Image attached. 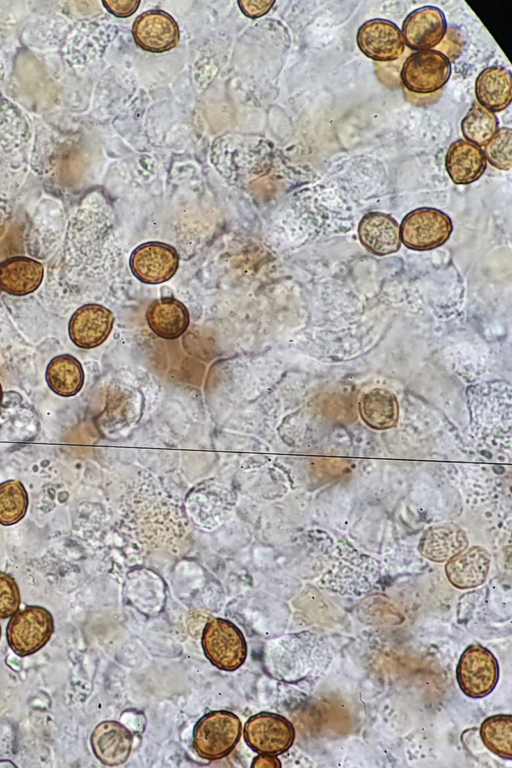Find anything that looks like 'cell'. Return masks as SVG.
<instances>
[{
	"mask_svg": "<svg viewBox=\"0 0 512 768\" xmlns=\"http://www.w3.org/2000/svg\"><path fill=\"white\" fill-rule=\"evenodd\" d=\"M242 733V724L234 713L218 710L204 715L195 725L193 747L208 760H218L230 754Z\"/></svg>",
	"mask_w": 512,
	"mask_h": 768,
	"instance_id": "cell-1",
	"label": "cell"
},
{
	"mask_svg": "<svg viewBox=\"0 0 512 768\" xmlns=\"http://www.w3.org/2000/svg\"><path fill=\"white\" fill-rule=\"evenodd\" d=\"M114 324L112 312L100 304H85L72 315L68 331L72 342L83 349L101 345L109 336Z\"/></svg>",
	"mask_w": 512,
	"mask_h": 768,
	"instance_id": "cell-11",
	"label": "cell"
},
{
	"mask_svg": "<svg viewBox=\"0 0 512 768\" xmlns=\"http://www.w3.org/2000/svg\"><path fill=\"white\" fill-rule=\"evenodd\" d=\"M90 743L95 757L106 766H118L130 756L133 744L131 732L121 723L107 720L93 730Z\"/></svg>",
	"mask_w": 512,
	"mask_h": 768,
	"instance_id": "cell-13",
	"label": "cell"
},
{
	"mask_svg": "<svg viewBox=\"0 0 512 768\" xmlns=\"http://www.w3.org/2000/svg\"><path fill=\"white\" fill-rule=\"evenodd\" d=\"M0 638H1V626H0Z\"/></svg>",
	"mask_w": 512,
	"mask_h": 768,
	"instance_id": "cell-32",
	"label": "cell"
},
{
	"mask_svg": "<svg viewBox=\"0 0 512 768\" xmlns=\"http://www.w3.org/2000/svg\"><path fill=\"white\" fill-rule=\"evenodd\" d=\"M498 125L494 112L474 102L461 121V131L466 141L481 147L493 138Z\"/></svg>",
	"mask_w": 512,
	"mask_h": 768,
	"instance_id": "cell-23",
	"label": "cell"
},
{
	"mask_svg": "<svg viewBox=\"0 0 512 768\" xmlns=\"http://www.w3.org/2000/svg\"><path fill=\"white\" fill-rule=\"evenodd\" d=\"M2 397H3V392H2V387H1V384H0V406H1V403H2Z\"/></svg>",
	"mask_w": 512,
	"mask_h": 768,
	"instance_id": "cell-31",
	"label": "cell"
},
{
	"mask_svg": "<svg viewBox=\"0 0 512 768\" xmlns=\"http://www.w3.org/2000/svg\"><path fill=\"white\" fill-rule=\"evenodd\" d=\"M273 4H274V1H261V0L238 1V5L241 11L247 17H250V18H257L266 14L270 10Z\"/></svg>",
	"mask_w": 512,
	"mask_h": 768,
	"instance_id": "cell-28",
	"label": "cell"
},
{
	"mask_svg": "<svg viewBox=\"0 0 512 768\" xmlns=\"http://www.w3.org/2000/svg\"><path fill=\"white\" fill-rule=\"evenodd\" d=\"M202 647L207 659L217 668L234 671L247 657V644L238 627L222 618H212L204 628Z\"/></svg>",
	"mask_w": 512,
	"mask_h": 768,
	"instance_id": "cell-3",
	"label": "cell"
},
{
	"mask_svg": "<svg viewBox=\"0 0 512 768\" xmlns=\"http://www.w3.org/2000/svg\"><path fill=\"white\" fill-rule=\"evenodd\" d=\"M46 381L55 394L62 397L74 396L84 383L82 365L70 354L58 355L47 366Z\"/></svg>",
	"mask_w": 512,
	"mask_h": 768,
	"instance_id": "cell-21",
	"label": "cell"
},
{
	"mask_svg": "<svg viewBox=\"0 0 512 768\" xmlns=\"http://www.w3.org/2000/svg\"><path fill=\"white\" fill-rule=\"evenodd\" d=\"M179 266L174 247L162 242H147L138 246L130 257L132 273L141 282L159 284L171 279Z\"/></svg>",
	"mask_w": 512,
	"mask_h": 768,
	"instance_id": "cell-9",
	"label": "cell"
},
{
	"mask_svg": "<svg viewBox=\"0 0 512 768\" xmlns=\"http://www.w3.org/2000/svg\"><path fill=\"white\" fill-rule=\"evenodd\" d=\"M244 738L249 747L259 754L276 756L292 746L295 730L283 716L262 712L247 720Z\"/></svg>",
	"mask_w": 512,
	"mask_h": 768,
	"instance_id": "cell-7",
	"label": "cell"
},
{
	"mask_svg": "<svg viewBox=\"0 0 512 768\" xmlns=\"http://www.w3.org/2000/svg\"><path fill=\"white\" fill-rule=\"evenodd\" d=\"M356 41L365 56L379 62L394 61L403 54L405 49L398 26L382 18L364 22L357 31Z\"/></svg>",
	"mask_w": 512,
	"mask_h": 768,
	"instance_id": "cell-8",
	"label": "cell"
},
{
	"mask_svg": "<svg viewBox=\"0 0 512 768\" xmlns=\"http://www.w3.org/2000/svg\"><path fill=\"white\" fill-rule=\"evenodd\" d=\"M54 632L52 614L41 606H27L11 616L6 628L9 647L20 657L42 649Z\"/></svg>",
	"mask_w": 512,
	"mask_h": 768,
	"instance_id": "cell-2",
	"label": "cell"
},
{
	"mask_svg": "<svg viewBox=\"0 0 512 768\" xmlns=\"http://www.w3.org/2000/svg\"><path fill=\"white\" fill-rule=\"evenodd\" d=\"M139 4L140 1L138 0H116L105 2L107 9L119 17L130 16L137 10Z\"/></svg>",
	"mask_w": 512,
	"mask_h": 768,
	"instance_id": "cell-29",
	"label": "cell"
},
{
	"mask_svg": "<svg viewBox=\"0 0 512 768\" xmlns=\"http://www.w3.org/2000/svg\"><path fill=\"white\" fill-rule=\"evenodd\" d=\"M135 42L144 50L164 52L173 48L179 40L176 22L165 12L151 10L141 14L134 22Z\"/></svg>",
	"mask_w": 512,
	"mask_h": 768,
	"instance_id": "cell-12",
	"label": "cell"
},
{
	"mask_svg": "<svg viewBox=\"0 0 512 768\" xmlns=\"http://www.w3.org/2000/svg\"><path fill=\"white\" fill-rule=\"evenodd\" d=\"M462 692L471 698H482L495 688L499 668L494 655L479 644L469 645L462 653L457 670Z\"/></svg>",
	"mask_w": 512,
	"mask_h": 768,
	"instance_id": "cell-6",
	"label": "cell"
},
{
	"mask_svg": "<svg viewBox=\"0 0 512 768\" xmlns=\"http://www.w3.org/2000/svg\"><path fill=\"white\" fill-rule=\"evenodd\" d=\"M452 230V221L446 213L436 208L421 207L403 218L400 239L412 250L426 251L443 245Z\"/></svg>",
	"mask_w": 512,
	"mask_h": 768,
	"instance_id": "cell-5",
	"label": "cell"
},
{
	"mask_svg": "<svg viewBox=\"0 0 512 768\" xmlns=\"http://www.w3.org/2000/svg\"><path fill=\"white\" fill-rule=\"evenodd\" d=\"M511 72L502 66L482 70L475 81L477 102L492 112H500L511 103Z\"/></svg>",
	"mask_w": 512,
	"mask_h": 768,
	"instance_id": "cell-19",
	"label": "cell"
},
{
	"mask_svg": "<svg viewBox=\"0 0 512 768\" xmlns=\"http://www.w3.org/2000/svg\"><path fill=\"white\" fill-rule=\"evenodd\" d=\"M359 407L363 419L375 427L393 424L398 414V404L394 394L382 388L365 392L360 398Z\"/></svg>",
	"mask_w": 512,
	"mask_h": 768,
	"instance_id": "cell-22",
	"label": "cell"
},
{
	"mask_svg": "<svg viewBox=\"0 0 512 768\" xmlns=\"http://www.w3.org/2000/svg\"><path fill=\"white\" fill-rule=\"evenodd\" d=\"M480 735L483 743L491 752L502 758L511 759V715L500 714L485 719L480 727Z\"/></svg>",
	"mask_w": 512,
	"mask_h": 768,
	"instance_id": "cell-24",
	"label": "cell"
},
{
	"mask_svg": "<svg viewBox=\"0 0 512 768\" xmlns=\"http://www.w3.org/2000/svg\"><path fill=\"white\" fill-rule=\"evenodd\" d=\"M28 508V494L18 480L0 483V524L9 526L19 522Z\"/></svg>",
	"mask_w": 512,
	"mask_h": 768,
	"instance_id": "cell-25",
	"label": "cell"
},
{
	"mask_svg": "<svg viewBox=\"0 0 512 768\" xmlns=\"http://www.w3.org/2000/svg\"><path fill=\"white\" fill-rule=\"evenodd\" d=\"M447 31L444 13L438 7L427 5L408 14L402 24L404 43L416 51L431 50L443 40Z\"/></svg>",
	"mask_w": 512,
	"mask_h": 768,
	"instance_id": "cell-10",
	"label": "cell"
},
{
	"mask_svg": "<svg viewBox=\"0 0 512 768\" xmlns=\"http://www.w3.org/2000/svg\"><path fill=\"white\" fill-rule=\"evenodd\" d=\"M445 167L455 184L468 185L484 174L487 160L480 147L464 139H458L452 142L447 150Z\"/></svg>",
	"mask_w": 512,
	"mask_h": 768,
	"instance_id": "cell-15",
	"label": "cell"
},
{
	"mask_svg": "<svg viewBox=\"0 0 512 768\" xmlns=\"http://www.w3.org/2000/svg\"><path fill=\"white\" fill-rule=\"evenodd\" d=\"M253 767H279L281 764L279 761L272 755H265L260 754V756L256 757L254 759V762L252 763Z\"/></svg>",
	"mask_w": 512,
	"mask_h": 768,
	"instance_id": "cell-30",
	"label": "cell"
},
{
	"mask_svg": "<svg viewBox=\"0 0 512 768\" xmlns=\"http://www.w3.org/2000/svg\"><path fill=\"white\" fill-rule=\"evenodd\" d=\"M511 151L512 131L508 127L499 128L483 150L486 160L499 170H509L511 168Z\"/></svg>",
	"mask_w": 512,
	"mask_h": 768,
	"instance_id": "cell-26",
	"label": "cell"
},
{
	"mask_svg": "<svg viewBox=\"0 0 512 768\" xmlns=\"http://www.w3.org/2000/svg\"><path fill=\"white\" fill-rule=\"evenodd\" d=\"M358 236L362 245L378 256L395 253L401 246L399 224L383 212L365 214L358 225Z\"/></svg>",
	"mask_w": 512,
	"mask_h": 768,
	"instance_id": "cell-14",
	"label": "cell"
},
{
	"mask_svg": "<svg viewBox=\"0 0 512 768\" xmlns=\"http://www.w3.org/2000/svg\"><path fill=\"white\" fill-rule=\"evenodd\" d=\"M451 70V62L445 54L434 49L421 50L406 58L400 77L408 91L429 95L446 85Z\"/></svg>",
	"mask_w": 512,
	"mask_h": 768,
	"instance_id": "cell-4",
	"label": "cell"
},
{
	"mask_svg": "<svg viewBox=\"0 0 512 768\" xmlns=\"http://www.w3.org/2000/svg\"><path fill=\"white\" fill-rule=\"evenodd\" d=\"M21 602L20 591L15 579L0 571V618L13 616Z\"/></svg>",
	"mask_w": 512,
	"mask_h": 768,
	"instance_id": "cell-27",
	"label": "cell"
},
{
	"mask_svg": "<svg viewBox=\"0 0 512 768\" xmlns=\"http://www.w3.org/2000/svg\"><path fill=\"white\" fill-rule=\"evenodd\" d=\"M44 269L28 257H12L0 263V289L14 296L34 292L42 283Z\"/></svg>",
	"mask_w": 512,
	"mask_h": 768,
	"instance_id": "cell-16",
	"label": "cell"
},
{
	"mask_svg": "<svg viewBox=\"0 0 512 768\" xmlns=\"http://www.w3.org/2000/svg\"><path fill=\"white\" fill-rule=\"evenodd\" d=\"M465 533L456 526L434 527L420 541V551L426 558L443 562L465 550Z\"/></svg>",
	"mask_w": 512,
	"mask_h": 768,
	"instance_id": "cell-20",
	"label": "cell"
},
{
	"mask_svg": "<svg viewBox=\"0 0 512 768\" xmlns=\"http://www.w3.org/2000/svg\"><path fill=\"white\" fill-rule=\"evenodd\" d=\"M150 329L167 340L181 336L189 325V313L185 305L172 297L153 301L146 313Z\"/></svg>",
	"mask_w": 512,
	"mask_h": 768,
	"instance_id": "cell-18",
	"label": "cell"
},
{
	"mask_svg": "<svg viewBox=\"0 0 512 768\" xmlns=\"http://www.w3.org/2000/svg\"><path fill=\"white\" fill-rule=\"evenodd\" d=\"M490 556L481 547H472L449 559L445 572L451 584L460 589L481 585L487 578Z\"/></svg>",
	"mask_w": 512,
	"mask_h": 768,
	"instance_id": "cell-17",
	"label": "cell"
}]
</instances>
